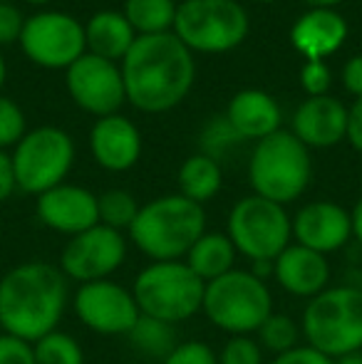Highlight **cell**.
Wrapping results in <instances>:
<instances>
[{"mask_svg":"<svg viewBox=\"0 0 362 364\" xmlns=\"http://www.w3.org/2000/svg\"><path fill=\"white\" fill-rule=\"evenodd\" d=\"M193 55L174 33L142 35L122 60L127 102L147 114H161L181 105L191 92Z\"/></svg>","mask_w":362,"mask_h":364,"instance_id":"6da1fadb","label":"cell"},{"mask_svg":"<svg viewBox=\"0 0 362 364\" xmlns=\"http://www.w3.org/2000/svg\"><path fill=\"white\" fill-rule=\"evenodd\" d=\"M70 305L68 278L60 265L28 260L0 278V330L25 342L58 330Z\"/></svg>","mask_w":362,"mask_h":364,"instance_id":"7a4b0ae2","label":"cell"},{"mask_svg":"<svg viewBox=\"0 0 362 364\" xmlns=\"http://www.w3.org/2000/svg\"><path fill=\"white\" fill-rule=\"evenodd\" d=\"M203 233L206 211L201 203L188 201L181 193H169L144 203L127 230L134 248L151 263L183 260Z\"/></svg>","mask_w":362,"mask_h":364,"instance_id":"3957f363","label":"cell"},{"mask_svg":"<svg viewBox=\"0 0 362 364\" xmlns=\"http://www.w3.org/2000/svg\"><path fill=\"white\" fill-rule=\"evenodd\" d=\"M303 342L338 360L350 352H362V288L330 285L310 297L300 315Z\"/></svg>","mask_w":362,"mask_h":364,"instance_id":"277c9868","label":"cell"},{"mask_svg":"<svg viewBox=\"0 0 362 364\" xmlns=\"http://www.w3.org/2000/svg\"><path fill=\"white\" fill-rule=\"evenodd\" d=\"M313 176L310 151L293 132H275L256 141L248 159V181L256 196L273 203H293L305 193Z\"/></svg>","mask_w":362,"mask_h":364,"instance_id":"5b68a950","label":"cell"},{"mask_svg":"<svg viewBox=\"0 0 362 364\" xmlns=\"http://www.w3.org/2000/svg\"><path fill=\"white\" fill-rule=\"evenodd\" d=\"M201 312L216 330L233 335H256L273 312L268 283L251 270L233 268L203 288Z\"/></svg>","mask_w":362,"mask_h":364,"instance_id":"8992f818","label":"cell"},{"mask_svg":"<svg viewBox=\"0 0 362 364\" xmlns=\"http://www.w3.org/2000/svg\"><path fill=\"white\" fill-rule=\"evenodd\" d=\"M203 288L206 283L183 260H169L142 268L132 283V295L142 315L179 325L201 312Z\"/></svg>","mask_w":362,"mask_h":364,"instance_id":"52a82bcc","label":"cell"},{"mask_svg":"<svg viewBox=\"0 0 362 364\" xmlns=\"http://www.w3.org/2000/svg\"><path fill=\"white\" fill-rule=\"evenodd\" d=\"M171 33L191 53L221 55L246 40L248 13L238 0H183Z\"/></svg>","mask_w":362,"mask_h":364,"instance_id":"ba28073f","label":"cell"},{"mask_svg":"<svg viewBox=\"0 0 362 364\" xmlns=\"http://www.w3.org/2000/svg\"><path fill=\"white\" fill-rule=\"evenodd\" d=\"M226 235L238 255L251 263H273L293 243V228L285 206L256 193L233 203L226 220Z\"/></svg>","mask_w":362,"mask_h":364,"instance_id":"9c48e42d","label":"cell"},{"mask_svg":"<svg viewBox=\"0 0 362 364\" xmlns=\"http://www.w3.org/2000/svg\"><path fill=\"white\" fill-rule=\"evenodd\" d=\"M10 161L15 186L23 193L40 196L65 183L75 161V141L60 127H38L15 144Z\"/></svg>","mask_w":362,"mask_h":364,"instance_id":"30bf717a","label":"cell"},{"mask_svg":"<svg viewBox=\"0 0 362 364\" xmlns=\"http://www.w3.org/2000/svg\"><path fill=\"white\" fill-rule=\"evenodd\" d=\"M20 45L28 60L48 70H68L87 53L85 25L70 13H38L25 20Z\"/></svg>","mask_w":362,"mask_h":364,"instance_id":"8fae6325","label":"cell"},{"mask_svg":"<svg viewBox=\"0 0 362 364\" xmlns=\"http://www.w3.org/2000/svg\"><path fill=\"white\" fill-rule=\"evenodd\" d=\"M127 260V235L97 223L65 243L60 253V270L68 280L85 285L112 278Z\"/></svg>","mask_w":362,"mask_h":364,"instance_id":"7c38bea8","label":"cell"},{"mask_svg":"<svg viewBox=\"0 0 362 364\" xmlns=\"http://www.w3.org/2000/svg\"><path fill=\"white\" fill-rule=\"evenodd\" d=\"M70 305L87 330L107 337H127L142 315L132 288L112 278L80 285Z\"/></svg>","mask_w":362,"mask_h":364,"instance_id":"4fadbf2b","label":"cell"},{"mask_svg":"<svg viewBox=\"0 0 362 364\" xmlns=\"http://www.w3.org/2000/svg\"><path fill=\"white\" fill-rule=\"evenodd\" d=\"M65 82L75 105L95 114L97 119L117 114L127 102L122 70L117 68V63L102 60L97 55L85 53L78 63L70 65Z\"/></svg>","mask_w":362,"mask_h":364,"instance_id":"5bb4252c","label":"cell"},{"mask_svg":"<svg viewBox=\"0 0 362 364\" xmlns=\"http://www.w3.org/2000/svg\"><path fill=\"white\" fill-rule=\"evenodd\" d=\"M293 243L310 248L315 253H338L353 238L350 211L335 201H310L290 218Z\"/></svg>","mask_w":362,"mask_h":364,"instance_id":"9a60e30c","label":"cell"},{"mask_svg":"<svg viewBox=\"0 0 362 364\" xmlns=\"http://www.w3.org/2000/svg\"><path fill=\"white\" fill-rule=\"evenodd\" d=\"M38 220L45 228L63 235H80L100 223L97 193L78 183H60L50 191L40 193L35 203Z\"/></svg>","mask_w":362,"mask_h":364,"instance_id":"2e32d148","label":"cell"},{"mask_svg":"<svg viewBox=\"0 0 362 364\" xmlns=\"http://www.w3.org/2000/svg\"><path fill=\"white\" fill-rule=\"evenodd\" d=\"M90 151L95 161L107 171H129L142 156V134L134 122L127 117H102L90 132Z\"/></svg>","mask_w":362,"mask_h":364,"instance_id":"e0dca14e","label":"cell"},{"mask_svg":"<svg viewBox=\"0 0 362 364\" xmlns=\"http://www.w3.org/2000/svg\"><path fill=\"white\" fill-rule=\"evenodd\" d=\"M273 280L288 295L293 297H310L320 295L330 288V263L328 255L315 253L298 243H290L278 258L273 260Z\"/></svg>","mask_w":362,"mask_h":364,"instance_id":"ac0fdd59","label":"cell"},{"mask_svg":"<svg viewBox=\"0 0 362 364\" xmlns=\"http://www.w3.org/2000/svg\"><path fill=\"white\" fill-rule=\"evenodd\" d=\"M290 132L308 149H330L340 144L348 132V107L330 95L308 97L295 109Z\"/></svg>","mask_w":362,"mask_h":364,"instance_id":"d6986e66","label":"cell"},{"mask_svg":"<svg viewBox=\"0 0 362 364\" xmlns=\"http://www.w3.org/2000/svg\"><path fill=\"white\" fill-rule=\"evenodd\" d=\"M348 40V23L330 8H310L290 28V43L305 60H325Z\"/></svg>","mask_w":362,"mask_h":364,"instance_id":"ffe728a7","label":"cell"},{"mask_svg":"<svg viewBox=\"0 0 362 364\" xmlns=\"http://www.w3.org/2000/svg\"><path fill=\"white\" fill-rule=\"evenodd\" d=\"M226 122L238 139L261 141L280 132V107L268 92L241 90L228 102Z\"/></svg>","mask_w":362,"mask_h":364,"instance_id":"44dd1931","label":"cell"},{"mask_svg":"<svg viewBox=\"0 0 362 364\" xmlns=\"http://www.w3.org/2000/svg\"><path fill=\"white\" fill-rule=\"evenodd\" d=\"M137 38L139 35L134 33L124 13H117V10H100L85 25L87 53L102 60H110V63L124 60Z\"/></svg>","mask_w":362,"mask_h":364,"instance_id":"7402d4cb","label":"cell"},{"mask_svg":"<svg viewBox=\"0 0 362 364\" xmlns=\"http://www.w3.org/2000/svg\"><path fill=\"white\" fill-rule=\"evenodd\" d=\"M236 258L238 250L233 248L231 238L226 233H208L206 230L191 245L183 263L196 273V278H201L203 283H211V280L231 273L236 268Z\"/></svg>","mask_w":362,"mask_h":364,"instance_id":"603a6c76","label":"cell"},{"mask_svg":"<svg viewBox=\"0 0 362 364\" xmlns=\"http://www.w3.org/2000/svg\"><path fill=\"white\" fill-rule=\"evenodd\" d=\"M221 164L208 154H193L179 168V193L201 206L221 191Z\"/></svg>","mask_w":362,"mask_h":364,"instance_id":"cb8c5ba5","label":"cell"},{"mask_svg":"<svg viewBox=\"0 0 362 364\" xmlns=\"http://www.w3.org/2000/svg\"><path fill=\"white\" fill-rule=\"evenodd\" d=\"M127 342H129V347L139 357L161 364L176 350V345H179L181 340H179V335H176V325L139 315L137 325L132 327L129 335H127Z\"/></svg>","mask_w":362,"mask_h":364,"instance_id":"d4e9b609","label":"cell"},{"mask_svg":"<svg viewBox=\"0 0 362 364\" xmlns=\"http://www.w3.org/2000/svg\"><path fill=\"white\" fill-rule=\"evenodd\" d=\"M124 18L139 35H161L174 30L176 3L174 0H127Z\"/></svg>","mask_w":362,"mask_h":364,"instance_id":"484cf974","label":"cell"},{"mask_svg":"<svg viewBox=\"0 0 362 364\" xmlns=\"http://www.w3.org/2000/svg\"><path fill=\"white\" fill-rule=\"evenodd\" d=\"M139 201L124 188H110V191L97 196V211H100V223L112 230L127 233L139 213Z\"/></svg>","mask_w":362,"mask_h":364,"instance_id":"4316f807","label":"cell"},{"mask_svg":"<svg viewBox=\"0 0 362 364\" xmlns=\"http://www.w3.org/2000/svg\"><path fill=\"white\" fill-rule=\"evenodd\" d=\"M35 364H85V350L70 332L55 330L33 342Z\"/></svg>","mask_w":362,"mask_h":364,"instance_id":"83f0119b","label":"cell"},{"mask_svg":"<svg viewBox=\"0 0 362 364\" xmlns=\"http://www.w3.org/2000/svg\"><path fill=\"white\" fill-rule=\"evenodd\" d=\"M300 325L293 320L290 315H283V312H271L268 320L258 327L256 340L263 350L273 352V355H283V352L293 350V347L300 345Z\"/></svg>","mask_w":362,"mask_h":364,"instance_id":"f1b7e54d","label":"cell"},{"mask_svg":"<svg viewBox=\"0 0 362 364\" xmlns=\"http://www.w3.org/2000/svg\"><path fill=\"white\" fill-rule=\"evenodd\" d=\"M218 364H263V347L253 335H233L223 342Z\"/></svg>","mask_w":362,"mask_h":364,"instance_id":"f546056e","label":"cell"},{"mask_svg":"<svg viewBox=\"0 0 362 364\" xmlns=\"http://www.w3.org/2000/svg\"><path fill=\"white\" fill-rule=\"evenodd\" d=\"M25 134L28 129H25L23 109L13 100L0 95V149L15 146Z\"/></svg>","mask_w":362,"mask_h":364,"instance_id":"4dcf8cb0","label":"cell"},{"mask_svg":"<svg viewBox=\"0 0 362 364\" xmlns=\"http://www.w3.org/2000/svg\"><path fill=\"white\" fill-rule=\"evenodd\" d=\"M161 364H218V352H213V347L201 340H186L179 342Z\"/></svg>","mask_w":362,"mask_h":364,"instance_id":"1f68e13d","label":"cell"},{"mask_svg":"<svg viewBox=\"0 0 362 364\" xmlns=\"http://www.w3.org/2000/svg\"><path fill=\"white\" fill-rule=\"evenodd\" d=\"M300 85L308 97H323L330 90V68L323 60H305L300 68Z\"/></svg>","mask_w":362,"mask_h":364,"instance_id":"d6a6232c","label":"cell"},{"mask_svg":"<svg viewBox=\"0 0 362 364\" xmlns=\"http://www.w3.org/2000/svg\"><path fill=\"white\" fill-rule=\"evenodd\" d=\"M0 364H35L33 345L0 332Z\"/></svg>","mask_w":362,"mask_h":364,"instance_id":"836d02e7","label":"cell"},{"mask_svg":"<svg viewBox=\"0 0 362 364\" xmlns=\"http://www.w3.org/2000/svg\"><path fill=\"white\" fill-rule=\"evenodd\" d=\"M233 141H241V139H238L236 132L231 129V124H228L226 119H223V122H216V124L208 127L206 134H203V149H206L203 154H208V156L216 159L218 154L226 151V149L231 146Z\"/></svg>","mask_w":362,"mask_h":364,"instance_id":"e575fe53","label":"cell"},{"mask_svg":"<svg viewBox=\"0 0 362 364\" xmlns=\"http://www.w3.org/2000/svg\"><path fill=\"white\" fill-rule=\"evenodd\" d=\"M25 20L15 5L0 3V45L20 43V35H23Z\"/></svg>","mask_w":362,"mask_h":364,"instance_id":"d590c367","label":"cell"},{"mask_svg":"<svg viewBox=\"0 0 362 364\" xmlns=\"http://www.w3.org/2000/svg\"><path fill=\"white\" fill-rule=\"evenodd\" d=\"M271 364H335V360H330L328 355L318 352L315 347L300 342L293 350L283 352V355H275Z\"/></svg>","mask_w":362,"mask_h":364,"instance_id":"8d00e7d4","label":"cell"},{"mask_svg":"<svg viewBox=\"0 0 362 364\" xmlns=\"http://www.w3.org/2000/svg\"><path fill=\"white\" fill-rule=\"evenodd\" d=\"M345 139L350 141V146L355 151L362 154V97L353 102V107L348 109V132H345Z\"/></svg>","mask_w":362,"mask_h":364,"instance_id":"74e56055","label":"cell"},{"mask_svg":"<svg viewBox=\"0 0 362 364\" xmlns=\"http://www.w3.org/2000/svg\"><path fill=\"white\" fill-rule=\"evenodd\" d=\"M343 85L350 95H355V100L362 97V55H355L345 63L343 68Z\"/></svg>","mask_w":362,"mask_h":364,"instance_id":"f35d334b","label":"cell"},{"mask_svg":"<svg viewBox=\"0 0 362 364\" xmlns=\"http://www.w3.org/2000/svg\"><path fill=\"white\" fill-rule=\"evenodd\" d=\"M15 173H13V161L10 154H5V149H0V203L8 201L15 191Z\"/></svg>","mask_w":362,"mask_h":364,"instance_id":"ab89813d","label":"cell"},{"mask_svg":"<svg viewBox=\"0 0 362 364\" xmlns=\"http://www.w3.org/2000/svg\"><path fill=\"white\" fill-rule=\"evenodd\" d=\"M350 218H353V238L362 245V196L353 206V211H350Z\"/></svg>","mask_w":362,"mask_h":364,"instance_id":"60d3db41","label":"cell"},{"mask_svg":"<svg viewBox=\"0 0 362 364\" xmlns=\"http://www.w3.org/2000/svg\"><path fill=\"white\" fill-rule=\"evenodd\" d=\"M305 5H310V8H330L333 10L335 5L345 3V0H303Z\"/></svg>","mask_w":362,"mask_h":364,"instance_id":"b9f144b4","label":"cell"},{"mask_svg":"<svg viewBox=\"0 0 362 364\" xmlns=\"http://www.w3.org/2000/svg\"><path fill=\"white\" fill-rule=\"evenodd\" d=\"M335 364H362V352H350V355L338 357Z\"/></svg>","mask_w":362,"mask_h":364,"instance_id":"7bdbcfd3","label":"cell"},{"mask_svg":"<svg viewBox=\"0 0 362 364\" xmlns=\"http://www.w3.org/2000/svg\"><path fill=\"white\" fill-rule=\"evenodd\" d=\"M5 77H8V65H5V58L0 55V90L5 85Z\"/></svg>","mask_w":362,"mask_h":364,"instance_id":"ee69618b","label":"cell"},{"mask_svg":"<svg viewBox=\"0 0 362 364\" xmlns=\"http://www.w3.org/2000/svg\"><path fill=\"white\" fill-rule=\"evenodd\" d=\"M25 3H30V5H45V3H50V0H25Z\"/></svg>","mask_w":362,"mask_h":364,"instance_id":"f6af8a7d","label":"cell"},{"mask_svg":"<svg viewBox=\"0 0 362 364\" xmlns=\"http://www.w3.org/2000/svg\"><path fill=\"white\" fill-rule=\"evenodd\" d=\"M258 3H278V0H258Z\"/></svg>","mask_w":362,"mask_h":364,"instance_id":"bcb514c9","label":"cell"}]
</instances>
